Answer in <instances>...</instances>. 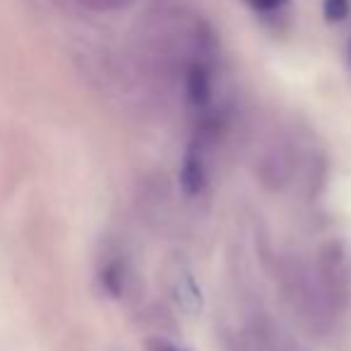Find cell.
Returning <instances> with one entry per match:
<instances>
[{"label":"cell","instance_id":"1","mask_svg":"<svg viewBox=\"0 0 351 351\" xmlns=\"http://www.w3.org/2000/svg\"><path fill=\"white\" fill-rule=\"evenodd\" d=\"M181 186L186 191V195H197L205 188V161L197 149V145H193L188 149L186 159H183L181 169Z\"/></svg>","mask_w":351,"mask_h":351},{"label":"cell","instance_id":"2","mask_svg":"<svg viewBox=\"0 0 351 351\" xmlns=\"http://www.w3.org/2000/svg\"><path fill=\"white\" fill-rule=\"evenodd\" d=\"M186 89H188V99L195 106H205L210 101L212 94V80H210V70L202 63H193L191 70H188L186 77Z\"/></svg>","mask_w":351,"mask_h":351},{"label":"cell","instance_id":"3","mask_svg":"<svg viewBox=\"0 0 351 351\" xmlns=\"http://www.w3.org/2000/svg\"><path fill=\"white\" fill-rule=\"evenodd\" d=\"M322 12L327 22H341L349 15V0H322Z\"/></svg>","mask_w":351,"mask_h":351},{"label":"cell","instance_id":"4","mask_svg":"<svg viewBox=\"0 0 351 351\" xmlns=\"http://www.w3.org/2000/svg\"><path fill=\"white\" fill-rule=\"evenodd\" d=\"M104 282H106L108 291L111 293H121V287H123V272L118 265H111V267L104 272Z\"/></svg>","mask_w":351,"mask_h":351},{"label":"cell","instance_id":"5","mask_svg":"<svg viewBox=\"0 0 351 351\" xmlns=\"http://www.w3.org/2000/svg\"><path fill=\"white\" fill-rule=\"evenodd\" d=\"M147 351H181V349H176L173 344H169V341H164V339H152L149 344H147Z\"/></svg>","mask_w":351,"mask_h":351},{"label":"cell","instance_id":"6","mask_svg":"<svg viewBox=\"0 0 351 351\" xmlns=\"http://www.w3.org/2000/svg\"><path fill=\"white\" fill-rule=\"evenodd\" d=\"M253 3V8H258V10H274V8H279L284 3V0H250Z\"/></svg>","mask_w":351,"mask_h":351},{"label":"cell","instance_id":"7","mask_svg":"<svg viewBox=\"0 0 351 351\" xmlns=\"http://www.w3.org/2000/svg\"><path fill=\"white\" fill-rule=\"evenodd\" d=\"M349 58H351V44H349Z\"/></svg>","mask_w":351,"mask_h":351}]
</instances>
